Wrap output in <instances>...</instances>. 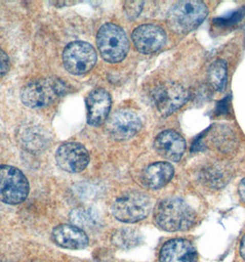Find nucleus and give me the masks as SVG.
Wrapping results in <instances>:
<instances>
[{
	"mask_svg": "<svg viewBox=\"0 0 245 262\" xmlns=\"http://www.w3.org/2000/svg\"><path fill=\"white\" fill-rule=\"evenodd\" d=\"M154 219L156 225L162 230L185 231L194 225L195 212L185 200L173 197L164 200L157 205Z\"/></svg>",
	"mask_w": 245,
	"mask_h": 262,
	"instance_id": "f257e3e1",
	"label": "nucleus"
},
{
	"mask_svg": "<svg viewBox=\"0 0 245 262\" xmlns=\"http://www.w3.org/2000/svg\"><path fill=\"white\" fill-rule=\"evenodd\" d=\"M208 14V8L202 1H180L169 10L167 24L173 32L185 34L198 27Z\"/></svg>",
	"mask_w": 245,
	"mask_h": 262,
	"instance_id": "f03ea898",
	"label": "nucleus"
},
{
	"mask_svg": "<svg viewBox=\"0 0 245 262\" xmlns=\"http://www.w3.org/2000/svg\"><path fill=\"white\" fill-rule=\"evenodd\" d=\"M97 46L105 61L119 63L126 58L129 51V41L122 28L114 23H106L97 33Z\"/></svg>",
	"mask_w": 245,
	"mask_h": 262,
	"instance_id": "7ed1b4c3",
	"label": "nucleus"
},
{
	"mask_svg": "<svg viewBox=\"0 0 245 262\" xmlns=\"http://www.w3.org/2000/svg\"><path fill=\"white\" fill-rule=\"evenodd\" d=\"M66 86L60 79L42 78L28 84L22 91L21 99L29 108H45L63 95Z\"/></svg>",
	"mask_w": 245,
	"mask_h": 262,
	"instance_id": "20e7f679",
	"label": "nucleus"
},
{
	"mask_svg": "<svg viewBox=\"0 0 245 262\" xmlns=\"http://www.w3.org/2000/svg\"><path fill=\"white\" fill-rule=\"evenodd\" d=\"M30 184L22 170L9 165H0V201L19 204L27 199Z\"/></svg>",
	"mask_w": 245,
	"mask_h": 262,
	"instance_id": "39448f33",
	"label": "nucleus"
},
{
	"mask_svg": "<svg viewBox=\"0 0 245 262\" xmlns=\"http://www.w3.org/2000/svg\"><path fill=\"white\" fill-rule=\"evenodd\" d=\"M151 209L150 200L139 191H129L120 196L113 204L114 216L122 223H136L145 219Z\"/></svg>",
	"mask_w": 245,
	"mask_h": 262,
	"instance_id": "423d86ee",
	"label": "nucleus"
},
{
	"mask_svg": "<svg viewBox=\"0 0 245 262\" xmlns=\"http://www.w3.org/2000/svg\"><path fill=\"white\" fill-rule=\"evenodd\" d=\"M96 62L95 49L87 41H72L64 50V67L72 75L80 76L86 74L94 68Z\"/></svg>",
	"mask_w": 245,
	"mask_h": 262,
	"instance_id": "0eeeda50",
	"label": "nucleus"
},
{
	"mask_svg": "<svg viewBox=\"0 0 245 262\" xmlns=\"http://www.w3.org/2000/svg\"><path fill=\"white\" fill-rule=\"evenodd\" d=\"M151 99L158 112L166 117L185 105L189 99V93L177 83L169 82L155 88Z\"/></svg>",
	"mask_w": 245,
	"mask_h": 262,
	"instance_id": "6e6552de",
	"label": "nucleus"
},
{
	"mask_svg": "<svg viewBox=\"0 0 245 262\" xmlns=\"http://www.w3.org/2000/svg\"><path fill=\"white\" fill-rule=\"evenodd\" d=\"M141 127L138 115L130 110L116 111L106 121V130L114 140H128L140 131Z\"/></svg>",
	"mask_w": 245,
	"mask_h": 262,
	"instance_id": "1a4fd4ad",
	"label": "nucleus"
},
{
	"mask_svg": "<svg viewBox=\"0 0 245 262\" xmlns=\"http://www.w3.org/2000/svg\"><path fill=\"white\" fill-rule=\"evenodd\" d=\"M55 161L64 171L79 173L88 167L90 154L84 145L70 142L64 144L56 150Z\"/></svg>",
	"mask_w": 245,
	"mask_h": 262,
	"instance_id": "9d476101",
	"label": "nucleus"
},
{
	"mask_svg": "<svg viewBox=\"0 0 245 262\" xmlns=\"http://www.w3.org/2000/svg\"><path fill=\"white\" fill-rule=\"evenodd\" d=\"M167 36L164 29L153 24H144L132 33V41L141 54H154L166 43Z\"/></svg>",
	"mask_w": 245,
	"mask_h": 262,
	"instance_id": "9b49d317",
	"label": "nucleus"
},
{
	"mask_svg": "<svg viewBox=\"0 0 245 262\" xmlns=\"http://www.w3.org/2000/svg\"><path fill=\"white\" fill-rule=\"evenodd\" d=\"M87 120L91 126H100L105 123L112 106L109 92L104 89H96L87 97Z\"/></svg>",
	"mask_w": 245,
	"mask_h": 262,
	"instance_id": "f8f14e48",
	"label": "nucleus"
},
{
	"mask_svg": "<svg viewBox=\"0 0 245 262\" xmlns=\"http://www.w3.org/2000/svg\"><path fill=\"white\" fill-rule=\"evenodd\" d=\"M154 148L162 158L178 162L186 152V141L177 132L166 130L156 137Z\"/></svg>",
	"mask_w": 245,
	"mask_h": 262,
	"instance_id": "ddd939ff",
	"label": "nucleus"
},
{
	"mask_svg": "<svg viewBox=\"0 0 245 262\" xmlns=\"http://www.w3.org/2000/svg\"><path fill=\"white\" fill-rule=\"evenodd\" d=\"M160 262H196L197 253L190 241L182 238L166 242L159 251Z\"/></svg>",
	"mask_w": 245,
	"mask_h": 262,
	"instance_id": "4468645a",
	"label": "nucleus"
},
{
	"mask_svg": "<svg viewBox=\"0 0 245 262\" xmlns=\"http://www.w3.org/2000/svg\"><path fill=\"white\" fill-rule=\"evenodd\" d=\"M52 239L63 249L78 250L89 245L86 232L73 225H59L52 232Z\"/></svg>",
	"mask_w": 245,
	"mask_h": 262,
	"instance_id": "2eb2a0df",
	"label": "nucleus"
},
{
	"mask_svg": "<svg viewBox=\"0 0 245 262\" xmlns=\"http://www.w3.org/2000/svg\"><path fill=\"white\" fill-rule=\"evenodd\" d=\"M174 169L169 162H156L145 168L142 173L144 185L151 190L162 188L173 179Z\"/></svg>",
	"mask_w": 245,
	"mask_h": 262,
	"instance_id": "dca6fc26",
	"label": "nucleus"
},
{
	"mask_svg": "<svg viewBox=\"0 0 245 262\" xmlns=\"http://www.w3.org/2000/svg\"><path fill=\"white\" fill-rule=\"evenodd\" d=\"M18 140L24 149L38 153L48 146L50 138L42 127L26 126L18 131Z\"/></svg>",
	"mask_w": 245,
	"mask_h": 262,
	"instance_id": "f3484780",
	"label": "nucleus"
},
{
	"mask_svg": "<svg viewBox=\"0 0 245 262\" xmlns=\"http://www.w3.org/2000/svg\"><path fill=\"white\" fill-rule=\"evenodd\" d=\"M71 225L83 231H95L103 225L100 212L93 207H77L69 213Z\"/></svg>",
	"mask_w": 245,
	"mask_h": 262,
	"instance_id": "a211bd4d",
	"label": "nucleus"
},
{
	"mask_svg": "<svg viewBox=\"0 0 245 262\" xmlns=\"http://www.w3.org/2000/svg\"><path fill=\"white\" fill-rule=\"evenodd\" d=\"M143 236L140 232L134 228H121L115 231L112 236L113 244L119 249H130L142 243Z\"/></svg>",
	"mask_w": 245,
	"mask_h": 262,
	"instance_id": "6ab92c4d",
	"label": "nucleus"
},
{
	"mask_svg": "<svg viewBox=\"0 0 245 262\" xmlns=\"http://www.w3.org/2000/svg\"><path fill=\"white\" fill-rule=\"evenodd\" d=\"M209 82L216 91L225 90L227 84V63L221 59L215 61L209 69Z\"/></svg>",
	"mask_w": 245,
	"mask_h": 262,
	"instance_id": "aec40b11",
	"label": "nucleus"
},
{
	"mask_svg": "<svg viewBox=\"0 0 245 262\" xmlns=\"http://www.w3.org/2000/svg\"><path fill=\"white\" fill-rule=\"evenodd\" d=\"M205 181L209 184V186L213 188H220L224 186L225 182L227 181V174H224V172L221 171L219 168L216 167H210L207 171L203 174Z\"/></svg>",
	"mask_w": 245,
	"mask_h": 262,
	"instance_id": "412c9836",
	"label": "nucleus"
},
{
	"mask_svg": "<svg viewBox=\"0 0 245 262\" xmlns=\"http://www.w3.org/2000/svg\"><path fill=\"white\" fill-rule=\"evenodd\" d=\"M144 2L142 1H127L124 6L125 12L129 18H136L142 11Z\"/></svg>",
	"mask_w": 245,
	"mask_h": 262,
	"instance_id": "4be33fe9",
	"label": "nucleus"
},
{
	"mask_svg": "<svg viewBox=\"0 0 245 262\" xmlns=\"http://www.w3.org/2000/svg\"><path fill=\"white\" fill-rule=\"evenodd\" d=\"M9 66L10 63H9L8 54H6L2 49H0V78L4 77L9 71Z\"/></svg>",
	"mask_w": 245,
	"mask_h": 262,
	"instance_id": "5701e85b",
	"label": "nucleus"
},
{
	"mask_svg": "<svg viewBox=\"0 0 245 262\" xmlns=\"http://www.w3.org/2000/svg\"><path fill=\"white\" fill-rule=\"evenodd\" d=\"M241 18H242V15L240 12H238V13L232 14V16L229 18H215V23H217L219 26H221L223 23H226L227 25H230V24L241 20Z\"/></svg>",
	"mask_w": 245,
	"mask_h": 262,
	"instance_id": "b1692460",
	"label": "nucleus"
},
{
	"mask_svg": "<svg viewBox=\"0 0 245 262\" xmlns=\"http://www.w3.org/2000/svg\"><path fill=\"white\" fill-rule=\"evenodd\" d=\"M239 193H240L241 200L245 203V179L241 181V183L239 185Z\"/></svg>",
	"mask_w": 245,
	"mask_h": 262,
	"instance_id": "393cba45",
	"label": "nucleus"
},
{
	"mask_svg": "<svg viewBox=\"0 0 245 262\" xmlns=\"http://www.w3.org/2000/svg\"><path fill=\"white\" fill-rule=\"evenodd\" d=\"M226 100H227V99H226V100H222L221 102H219V103H218V110H219L221 113H224L225 112H227L228 111V106L227 104H226Z\"/></svg>",
	"mask_w": 245,
	"mask_h": 262,
	"instance_id": "a878e982",
	"label": "nucleus"
},
{
	"mask_svg": "<svg viewBox=\"0 0 245 262\" xmlns=\"http://www.w3.org/2000/svg\"><path fill=\"white\" fill-rule=\"evenodd\" d=\"M240 252L241 256L245 259V235L241 238V245H240Z\"/></svg>",
	"mask_w": 245,
	"mask_h": 262,
	"instance_id": "bb28decb",
	"label": "nucleus"
}]
</instances>
